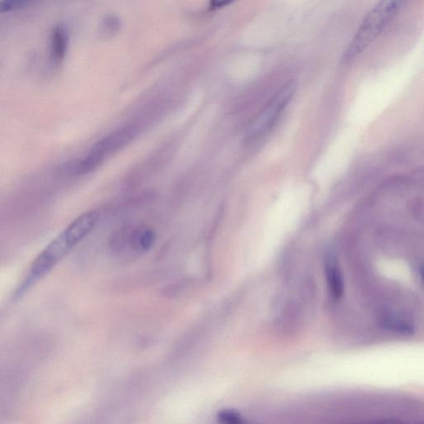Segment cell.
I'll list each match as a JSON object with an SVG mask.
<instances>
[{
	"label": "cell",
	"mask_w": 424,
	"mask_h": 424,
	"mask_svg": "<svg viewBox=\"0 0 424 424\" xmlns=\"http://www.w3.org/2000/svg\"><path fill=\"white\" fill-rule=\"evenodd\" d=\"M100 211L92 210L81 214L44 248L30 265L15 292V297L24 295L36 283L50 273L69 253L96 228Z\"/></svg>",
	"instance_id": "obj_1"
},
{
	"label": "cell",
	"mask_w": 424,
	"mask_h": 424,
	"mask_svg": "<svg viewBox=\"0 0 424 424\" xmlns=\"http://www.w3.org/2000/svg\"><path fill=\"white\" fill-rule=\"evenodd\" d=\"M418 273H419V275H421V278L424 284V266L423 265H422V266H421V267H419Z\"/></svg>",
	"instance_id": "obj_13"
},
{
	"label": "cell",
	"mask_w": 424,
	"mask_h": 424,
	"mask_svg": "<svg viewBox=\"0 0 424 424\" xmlns=\"http://www.w3.org/2000/svg\"><path fill=\"white\" fill-rule=\"evenodd\" d=\"M136 125L129 124L107 134L94 144L87 155L80 159L64 162L59 171L62 174L69 176H84L93 172L100 167L108 157L115 155L132 143L139 134Z\"/></svg>",
	"instance_id": "obj_2"
},
{
	"label": "cell",
	"mask_w": 424,
	"mask_h": 424,
	"mask_svg": "<svg viewBox=\"0 0 424 424\" xmlns=\"http://www.w3.org/2000/svg\"><path fill=\"white\" fill-rule=\"evenodd\" d=\"M31 1V0H0V11L6 13L15 10Z\"/></svg>",
	"instance_id": "obj_10"
},
{
	"label": "cell",
	"mask_w": 424,
	"mask_h": 424,
	"mask_svg": "<svg viewBox=\"0 0 424 424\" xmlns=\"http://www.w3.org/2000/svg\"><path fill=\"white\" fill-rule=\"evenodd\" d=\"M379 323L386 330L404 336L411 335L415 331L412 318L401 313L383 312L379 318Z\"/></svg>",
	"instance_id": "obj_6"
},
{
	"label": "cell",
	"mask_w": 424,
	"mask_h": 424,
	"mask_svg": "<svg viewBox=\"0 0 424 424\" xmlns=\"http://www.w3.org/2000/svg\"><path fill=\"white\" fill-rule=\"evenodd\" d=\"M296 85L293 81L287 83L283 87L272 101L268 104L265 109L252 122L247 129L248 139H256L267 133L281 117L283 111L290 103L293 94L295 92Z\"/></svg>",
	"instance_id": "obj_4"
},
{
	"label": "cell",
	"mask_w": 424,
	"mask_h": 424,
	"mask_svg": "<svg viewBox=\"0 0 424 424\" xmlns=\"http://www.w3.org/2000/svg\"><path fill=\"white\" fill-rule=\"evenodd\" d=\"M407 2L408 0H380L377 2L356 31L342 55L341 62L348 64L362 55Z\"/></svg>",
	"instance_id": "obj_3"
},
{
	"label": "cell",
	"mask_w": 424,
	"mask_h": 424,
	"mask_svg": "<svg viewBox=\"0 0 424 424\" xmlns=\"http://www.w3.org/2000/svg\"><path fill=\"white\" fill-rule=\"evenodd\" d=\"M117 238L128 243L130 249L137 253L150 251L156 241V232L148 225L126 228L117 234Z\"/></svg>",
	"instance_id": "obj_5"
},
{
	"label": "cell",
	"mask_w": 424,
	"mask_h": 424,
	"mask_svg": "<svg viewBox=\"0 0 424 424\" xmlns=\"http://www.w3.org/2000/svg\"><path fill=\"white\" fill-rule=\"evenodd\" d=\"M327 283L334 300L338 301L344 297L345 290L344 278L335 259L328 257L325 264Z\"/></svg>",
	"instance_id": "obj_7"
},
{
	"label": "cell",
	"mask_w": 424,
	"mask_h": 424,
	"mask_svg": "<svg viewBox=\"0 0 424 424\" xmlns=\"http://www.w3.org/2000/svg\"><path fill=\"white\" fill-rule=\"evenodd\" d=\"M216 418L223 424H242L245 423L241 414L234 409H222L216 415Z\"/></svg>",
	"instance_id": "obj_9"
},
{
	"label": "cell",
	"mask_w": 424,
	"mask_h": 424,
	"mask_svg": "<svg viewBox=\"0 0 424 424\" xmlns=\"http://www.w3.org/2000/svg\"><path fill=\"white\" fill-rule=\"evenodd\" d=\"M120 28V21L115 16H108L103 22L102 29L107 35L116 34Z\"/></svg>",
	"instance_id": "obj_11"
},
{
	"label": "cell",
	"mask_w": 424,
	"mask_h": 424,
	"mask_svg": "<svg viewBox=\"0 0 424 424\" xmlns=\"http://www.w3.org/2000/svg\"><path fill=\"white\" fill-rule=\"evenodd\" d=\"M69 40V33L64 25L58 24L54 27L50 39V54L52 61L56 64L64 59Z\"/></svg>",
	"instance_id": "obj_8"
},
{
	"label": "cell",
	"mask_w": 424,
	"mask_h": 424,
	"mask_svg": "<svg viewBox=\"0 0 424 424\" xmlns=\"http://www.w3.org/2000/svg\"><path fill=\"white\" fill-rule=\"evenodd\" d=\"M237 0H210V8L212 10H218V8L231 6Z\"/></svg>",
	"instance_id": "obj_12"
}]
</instances>
